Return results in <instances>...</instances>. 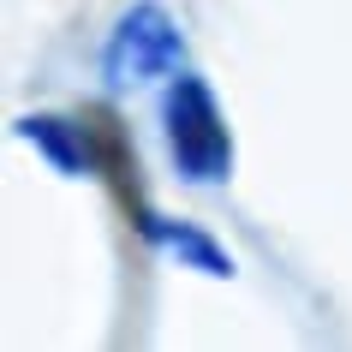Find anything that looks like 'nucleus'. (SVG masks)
Returning <instances> with one entry per match:
<instances>
[{
    "mask_svg": "<svg viewBox=\"0 0 352 352\" xmlns=\"http://www.w3.org/2000/svg\"><path fill=\"white\" fill-rule=\"evenodd\" d=\"M138 227H144V239L155 245L162 257H173L179 269H197V275H209V280H227V275H233V251H227L209 227L173 221V215H149V209H138Z\"/></svg>",
    "mask_w": 352,
    "mask_h": 352,
    "instance_id": "nucleus-3",
    "label": "nucleus"
},
{
    "mask_svg": "<svg viewBox=\"0 0 352 352\" xmlns=\"http://www.w3.org/2000/svg\"><path fill=\"white\" fill-rule=\"evenodd\" d=\"M162 138H167V162L186 186H221L233 173V131L227 113L209 90V78L197 72H173L162 90Z\"/></svg>",
    "mask_w": 352,
    "mask_h": 352,
    "instance_id": "nucleus-1",
    "label": "nucleus"
},
{
    "mask_svg": "<svg viewBox=\"0 0 352 352\" xmlns=\"http://www.w3.org/2000/svg\"><path fill=\"white\" fill-rule=\"evenodd\" d=\"M12 131H19L24 144H36L42 155H48V167H54V173H66V179L102 173V162H96V149H90V131H96V126H84V120H60V113H24Z\"/></svg>",
    "mask_w": 352,
    "mask_h": 352,
    "instance_id": "nucleus-4",
    "label": "nucleus"
},
{
    "mask_svg": "<svg viewBox=\"0 0 352 352\" xmlns=\"http://www.w3.org/2000/svg\"><path fill=\"white\" fill-rule=\"evenodd\" d=\"M173 72H186V36H179V24L167 19L155 0L126 6L120 24L108 30V48H102V78H108V90H131V84L173 78Z\"/></svg>",
    "mask_w": 352,
    "mask_h": 352,
    "instance_id": "nucleus-2",
    "label": "nucleus"
}]
</instances>
